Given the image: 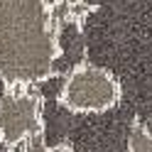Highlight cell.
Returning a JSON list of instances; mask_svg holds the SVG:
<instances>
[{
    "label": "cell",
    "mask_w": 152,
    "mask_h": 152,
    "mask_svg": "<svg viewBox=\"0 0 152 152\" xmlns=\"http://www.w3.org/2000/svg\"><path fill=\"white\" fill-rule=\"evenodd\" d=\"M61 15L54 0H0V81L34 88L56 74Z\"/></svg>",
    "instance_id": "1"
},
{
    "label": "cell",
    "mask_w": 152,
    "mask_h": 152,
    "mask_svg": "<svg viewBox=\"0 0 152 152\" xmlns=\"http://www.w3.org/2000/svg\"><path fill=\"white\" fill-rule=\"evenodd\" d=\"M123 86L108 69L91 61H79L66 71L59 88V106L74 115H98L120 103Z\"/></svg>",
    "instance_id": "2"
},
{
    "label": "cell",
    "mask_w": 152,
    "mask_h": 152,
    "mask_svg": "<svg viewBox=\"0 0 152 152\" xmlns=\"http://www.w3.org/2000/svg\"><path fill=\"white\" fill-rule=\"evenodd\" d=\"M39 135H44L42 96L34 88H5L0 96V142L15 150Z\"/></svg>",
    "instance_id": "3"
},
{
    "label": "cell",
    "mask_w": 152,
    "mask_h": 152,
    "mask_svg": "<svg viewBox=\"0 0 152 152\" xmlns=\"http://www.w3.org/2000/svg\"><path fill=\"white\" fill-rule=\"evenodd\" d=\"M128 152H152V130L135 123L128 135Z\"/></svg>",
    "instance_id": "4"
},
{
    "label": "cell",
    "mask_w": 152,
    "mask_h": 152,
    "mask_svg": "<svg viewBox=\"0 0 152 152\" xmlns=\"http://www.w3.org/2000/svg\"><path fill=\"white\" fill-rule=\"evenodd\" d=\"M22 152H74V147L69 142H59V145H47L44 142V135L30 140L27 145L22 147Z\"/></svg>",
    "instance_id": "5"
}]
</instances>
